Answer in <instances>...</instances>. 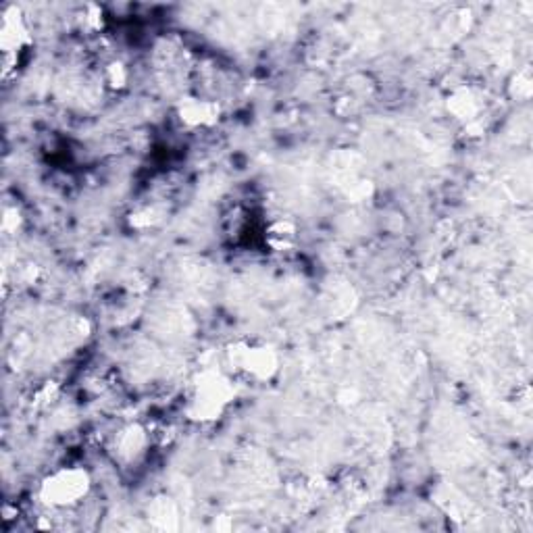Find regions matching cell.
<instances>
[{
	"label": "cell",
	"mask_w": 533,
	"mask_h": 533,
	"mask_svg": "<svg viewBox=\"0 0 533 533\" xmlns=\"http://www.w3.org/2000/svg\"><path fill=\"white\" fill-rule=\"evenodd\" d=\"M240 396V384L221 363L200 367L192 377L184 396V417L200 427L219 423L232 411Z\"/></svg>",
	"instance_id": "6da1fadb"
},
{
	"label": "cell",
	"mask_w": 533,
	"mask_h": 533,
	"mask_svg": "<svg viewBox=\"0 0 533 533\" xmlns=\"http://www.w3.org/2000/svg\"><path fill=\"white\" fill-rule=\"evenodd\" d=\"M221 367L240 386H269L282 371V357L273 344L261 338H238L227 344L221 354Z\"/></svg>",
	"instance_id": "7a4b0ae2"
},
{
	"label": "cell",
	"mask_w": 533,
	"mask_h": 533,
	"mask_svg": "<svg viewBox=\"0 0 533 533\" xmlns=\"http://www.w3.org/2000/svg\"><path fill=\"white\" fill-rule=\"evenodd\" d=\"M92 492V477L84 467L65 465L42 477L38 486V500L48 511H71Z\"/></svg>",
	"instance_id": "3957f363"
},
{
	"label": "cell",
	"mask_w": 533,
	"mask_h": 533,
	"mask_svg": "<svg viewBox=\"0 0 533 533\" xmlns=\"http://www.w3.org/2000/svg\"><path fill=\"white\" fill-rule=\"evenodd\" d=\"M34 50V36L19 7H5L0 19V55H3V80L9 82L28 63Z\"/></svg>",
	"instance_id": "277c9868"
},
{
	"label": "cell",
	"mask_w": 533,
	"mask_h": 533,
	"mask_svg": "<svg viewBox=\"0 0 533 533\" xmlns=\"http://www.w3.org/2000/svg\"><path fill=\"white\" fill-rule=\"evenodd\" d=\"M223 109L213 98L205 96H184L177 100L175 117L182 123V128L190 132L211 130L221 121Z\"/></svg>",
	"instance_id": "5b68a950"
},
{
	"label": "cell",
	"mask_w": 533,
	"mask_h": 533,
	"mask_svg": "<svg viewBox=\"0 0 533 533\" xmlns=\"http://www.w3.org/2000/svg\"><path fill=\"white\" fill-rule=\"evenodd\" d=\"M148 444H150L148 429L142 427L140 423H130V425L121 427L113 436L111 450H113L117 461L134 463L146 452Z\"/></svg>",
	"instance_id": "8992f818"
},
{
	"label": "cell",
	"mask_w": 533,
	"mask_h": 533,
	"mask_svg": "<svg viewBox=\"0 0 533 533\" xmlns=\"http://www.w3.org/2000/svg\"><path fill=\"white\" fill-rule=\"evenodd\" d=\"M446 109L456 121L475 125L484 107H481V100L473 88L461 86V88L452 90V94L446 98Z\"/></svg>",
	"instance_id": "52a82bcc"
},
{
	"label": "cell",
	"mask_w": 533,
	"mask_h": 533,
	"mask_svg": "<svg viewBox=\"0 0 533 533\" xmlns=\"http://www.w3.org/2000/svg\"><path fill=\"white\" fill-rule=\"evenodd\" d=\"M265 242L273 252H290L298 244V227L292 219H275L265 230Z\"/></svg>",
	"instance_id": "ba28073f"
},
{
	"label": "cell",
	"mask_w": 533,
	"mask_h": 533,
	"mask_svg": "<svg viewBox=\"0 0 533 533\" xmlns=\"http://www.w3.org/2000/svg\"><path fill=\"white\" fill-rule=\"evenodd\" d=\"M105 82H107V86L111 90H123L125 86H128V82H130V71H128V67H125L119 61L109 63L107 69H105Z\"/></svg>",
	"instance_id": "9c48e42d"
},
{
	"label": "cell",
	"mask_w": 533,
	"mask_h": 533,
	"mask_svg": "<svg viewBox=\"0 0 533 533\" xmlns=\"http://www.w3.org/2000/svg\"><path fill=\"white\" fill-rule=\"evenodd\" d=\"M517 98L519 100H527L531 96V75L529 71H521L517 73Z\"/></svg>",
	"instance_id": "30bf717a"
}]
</instances>
